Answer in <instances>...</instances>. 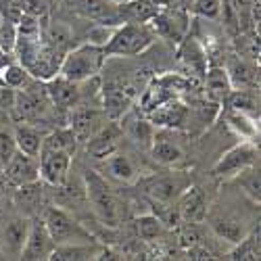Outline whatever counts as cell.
Instances as JSON below:
<instances>
[{
    "instance_id": "1",
    "label": "cell",
    "mask_w": 261,
    "mask_h": 261,
    "mask_svg": "<svg viewBox=\"0 0 261 261\" xmlns=\"http://www.w3.org/2000/svg\"><path fill=\"white\" fill-rule=\"evenodd\" d=\"M105 59H107V55L100 46L84 42V44L75 46L73 50H69L63 57V61L59 65V75L69 82L82 84L86 80H92L98 75V71L105 65Z\"/></svg>"
},
{
    "instance_id": "2",
    "label": "cell",
    "mask_w": 261,
    "mask_h": 261,
    "mask_svg": "<svg viewBox=\"0 0 261 261\" xmlns=\"http://www.w3.org/2000/svg\"><path fill=\"white\" fill-rule=\"evenodd\" d=\"M153 42L155 34L148 23H119L102 50L107 57H134L142 55Z\"/></svg>"
},
{
    "instance_id": "3",
    "label": "cell",
    "mask_w": 261,
    "mask_h": 261,
    "mask_svg": "<svg viewBox=\"0 0 261 261\" xmlns=\"http://www.w3.org/2000/svg\"><path fill=\"white\" fill-rule=\"evenodd\" d=\"M86 194L92 203V209L94 213L100 217V222L107 224V226H117V220H119V205H117V199L113 190L109 188L107 180L100 176L98 171H86Z\"/></svg>"
},
{
    "instance_id": "4",
    "label": "cell",
    "mask_w": 261,
    "mask_h": 261,
    "mask_svg": "<svg viewBox=\"0 0 261 261\" xmlns=\"http://www.w3.org/2000/svg\"><path fill=\"white\" fill-rule=\"evenodd\" d=\"M148 25L155 36L173 42V44H180L190 32V13L173 7H161L155 17L148 21Z\"/></svg>"
},
{
    "instance_id": "5",
    "label": "cell",
    "mask_w": 261,
    "mask_h": 261,
    "mask_svg": "<svg viewBox=\"0 0 261 261\" xmlns=\"http://www.w3.org/2000/svg\"><path fill=\"white\" fill-rule=\"evenodd\" d=\"M42 222H44L55 245L73 243V241H90L88 232H86L69 213H65L59 207H46L44 213H42Z\"/></svg>"
},
{
    "instance_id": "6",
    "label": "cell",
    "mask_w": 261,
    "mask_h": 261,
    "mask_svg": "<svg viewBox=\"0 0 261 261\" xmlns=\"http://www.w3.org/2000/svg\"><path fill=\"white\" fill-rule=\"evenodd\" d=\"M257 157H259L257 144L245 140L243 144H236L234 148L228 150L226 155H222V159L213 165V176L220 178V180H232L243 169L255 165L257 163Z\"/></svg>"
},
{
    "instance_id": "7",
    "label": "cell",
    "mask_w": 261,
    "mask_h": 261,
    "mask_svg": "<svg viewBox=\"0 0 261 261\" xmlns=\"http://www.w3.org/2000/svg\"><path fill=\"white\" fill-rule=\"evenodd\" d=\"M190 186L186 176L182 171L178 173H167V176H150L142 182L144 192L148 194L153 203H173L178 197Z\"/></svg>"
},
{
    "instance_id": "8",
    "label": "cell",
    "mask_w": 261,
    "mask_h": 261,
    "mask_svg": "<svg viewBox=\"0 0 261 261\" xmlns=\"http://www.w3.org/2000/svg\"><path fill=\"white\" fill-rule=\"evenodd\" d=\"M178 63L186 75L205 77L209 69V55L203 50L201 42L192 36H186L178 44Z\"/></svg>"
},
{
    "instance_id": "9",
    "label": "cell",
    "mask_w": 261,
    "mask_h": 261,
    "mask_svg": "<svg viewBox=\"0 0 261 261\" xmlns=\"http://www.w3.org/2000/svg\"><path fill=\"white\" fill-rule=\"evenodd\" d=\"M55 249V241L50 238L44 222L40 220H34L30 224V232H28V238H25V245H23V251H21L19 259H25V261H44L50 257Z\"/></svg>"
},
{
    "instance_id": "10",
    "label": "cell",
    "mask_w": 261,
    "mask_h": 261,
    "mask_svg": "<svg viewBox=\"0 0 261 261\" xmlns=\"http://www.w3.org/2000/svg\"><path fill=\"white\" fill-rule=\"evenodd\" d=\"M3 173L7 178L9 186H23V184H32L40 180V165H38V157H30L25 153H17L13 155V159L3 167Z\"/></svg>"
},
{
    "instance_id": "11",
    "label": "cell",
    "mask_w": 261,
    "mask_h": 261,
    "mask_svg": "<svg viewBox=\"0 0 261 261\" xmlns=\"http://www.w3.org/2000/svg\"><path fill=\"white\" fill-rule=\"evenodd\" d=\"M224 69L232 84V90H259V67L255 65V61L234 55L228 59Z\"/></svg>"
},
{
    "instance_id": "12",
    "label": "cell",
    "mask_w": 261,
    "mask_h": 261,
    "mask_svg": "<svg viewBox=\"0 0 261 261\" xmlns=\"http://www.w3.org/2000/svg\"><path fill=\"white\" fill-rule=\"evenodd\" d=\"M102 115L98 109L90 105H75L71 107V117H69V129L73 132L77 142H86L94 132L102 127Z\"/></svg>"
},
{
    "instance_id": "13",
    "label": "cell",
    "mask_w": 261,
    "mask_h": 261,
    "mask_svg": "<svg viewBox=\"0 0 261 261\" xmlns=\"http://www.w3.org/2000/svg\"><path fill=\"white\" fill-rule=\"evenodd\" d=\"M71 155L73 153H69V150H55V153L40 155V178L50 186H63L71 167Z\"/></svg>"
},
{
    "instance_id": "14",
    "label": "cell",
    "mask_w": 261,
    "mask_h": 261,
    "mask_svg": "<svg viewBox=\"0 0 261 261\" xmlns=\"http://www.w3.org/2000/svg\"><path fill=\"white\" fill-rule=\"evenodd\" d=\"M67 5L80 13L86 19H92L96 23H107V25H119V15H117V5L111 0H67Z\"/></svg>"
},
{
    "instance_id": "15",
    "label": "cell",
    "mask_w": 261,
    "mask_h": 261,
    "mask_svg": "<svg viewBox=\"0 0 261 261\" xmlns=\"http://www.w3.org/2000/svg\"><path fill=\"white\" fill-rule=\"evenodd\" d=\"M121 136H123V129L117 123H105L98 132H94L88 140H86V150H88L90 157L100 161V159L115 153Z\"/></svg>"
},
{
    "instance_id": "16",
    "label": "cell",
    "mask_w": 261,
    "mask_h": 261,
    "mask_svg": "<svg viewBox=\"0 0 261 261\" xmlns=\"http://www.w3.org/2000/svg\"><path fill=\"white\" fill-rule=\"evenodd\" d=\"M146 119L155 127H165V129L182 127L188 121V107L176 98H169V100L161 102L159 107L146 111Z\"/></svg>"
},
{
    "instance_id": "17",
    "label": "cell",
    "mask_w": 261,
    "mask_h": 261,
    "mask_svg": "<svg viewBox=\"0 0 261 261\" xmlns=\"http://www.w3.org/2000/svg\"><path fill=\"white\" fill-rule=\"evenodd\" d=\"M178 213L188 224H201L207 217V199L199 186H188L178 197Z\"/></svg>"
},
{
    "instance_id": "18",
    "label": "cell",
    "mask_w": 261,
    "mask_h": 261,
    "mask_svg": "<svg viewBox=\"0 0 261 261\" xmlns=\"http://www.w3.org/2000/svg\"><path fill=\"white\" fill-rule=\"evenodd\" d=\"M30 224H32L30 217H15V220L5 224L3 234H0V243H3L5 251L11 257H19L21 251H23L25 238L30 232Z\"/></svg>"
},
{
    "instance_id": "19",
    "label": "cell",
    "mask_w": 261,
    "mask_h": 261,
    "mask_svg": "<svg viewBox=\"0 0 261 261\" xmlns=\"http://www.w3.org/2000/svg\"><path fill=\"white\" fill-rule=\"evenodd\" d=\"M132 102V90L123 82H109L102 90V105L109 117H119L125 113V109Z\"/></svg>"
},
{
    "instance_id": "20",
    "label": "cell",
    "mask_w": 261,
    "mask_h": 261,
    "mask_svg": "<svg viewBox=\"0 0 261 261\" xmlns=\"http://www.w3.org/2000/svg\"><path fill=\"white\" fill-rule=\"evenodd\" d=\"M46 94L50 96V100L61 107V109H71L80 102V90H77V86L75 82H69V80H65L61 77L59 73L50 80H46Z\"/></svg>"
},
{
    "instance_id": "21",
    "label": "cell",
    "mask_w": 261,
    "mask_h": 261,
    "mask_svg": "<svg viewBox=\"0 0 261 261\" xmlns=\"http://www.w3.org/2000/svg\"><path fill=\"white\" fill-rule=\"evenodd\" d=\"M159 9L150 0H125L117 5V15L121 23H148Z\"/></svg>"
},
{
    "instance_id": "22",
    "label": "cell",
    "mask_w": 261,
    "mask_h": 261,
    "mask_svg": "<svg viewBox=\"0 0 261 261\" xmlns=\"http://www.w3.org/2000/svg\"><path fill=\"white\" fill-rule=\"evenodd\" d=\"M100 171L107 173L109 178H113L117 182H123V184H132L138 178L134 163L129 161L125 155H117V153L100 159Z\"/></svg>"
},
{
    "instance_id": "23",
    "label": "cell",
    "mask_w": 261,
    "mask_h": 261,
    "mask_svg": "<svg viewBox=\"0 0 261 261\" xmlns=\"http://www.w3.org/2000/svg\"><path fill=\"white\" fill-rule=\"evenodd\" d=\"M100 249L90 243H63L55 245L48 259L55 261H84V259H98Z\"/></svg>"
},
{
    "instance_id": "24",
    "label": "cell",
    "mask_w": 261,
    "mask_h": 261,
    "mask_svg": "<svg viewBox=\"0 0 261 261\" xmlns=\"http://www.w3.org/2000/svg\"><path fill=\"white\" fill-rule=\"evenodd\" d=\"M150 155L163 165H178L184 159L182 148L173 140H167L165 134H159V132L155 134V140L150 144Z\"/></svg>"
},
{
    "instance_id": "25",
    "label": "cell",
    "mask_w": 261,
    "mask_h": 261,
    "mask_svg": "<svg viewBox=\"0 0 261 261\" xmlns=\"http://www.w3.org/2000/svg\"><path fill=\"white\" fill-rule=\"evenodd\" d=\"M15 142L21 153H25L30 157H38L40 155V146H42V138L44 134L40 129L32 127V125H17L15 127Z\"/></svg>"
},
{
    "instance_id": "26",
    "label": "cell",
    "mask_w": 261,
    "mask_h": 261,
    "mask_svg": "<svg viewBox=\"0 0 261 261\" xmlns=\"http://www.w3.org/2000/svg\"><path fill=\"white\" fill-rule=\"evenodd\" d=\"M75 144H77V140H75L73 132L69 127H63V129H57V132H50V134H46L44 138H42L40 155L55 153V150H69V153H73Z\"/></svg>"
},
{
    "instance_id": "27",
    "label": "cell",
    "mask_w": 261,
    "mask_h": 261,
    "mask_svg": "<svg viewBox=\"0 0 261 261\" xmlns=\"http://www.w3.org/2000/svg\"><path fill=\"white\" fill-rule=\"evenodd\" d=\"M226 100L234 111H241V113H247V115L259 119V92L257 90H238V88H234L228 94Z\"/></svg>"
},
{
    "instance_id": "28",
    "label": "cell",
    "mask_w": 261,
    "mask_h": 261,
    "mask_svg": "<svg viewBox=\"0 0 261 261\" xmlns=\"http://www.w3.org/2000/svg\"><path fill=\"white\" fill-rule=\"evenodd\" d=\"M203 80H205V86H207L211 98L226 100L228 94L232 92V84H230L228 73H226L224 67H211V69H207Z\"/></svg>"
},
{
    "instance_id": "29",
    "label": "cell",
    "mask_w": 261,
    "mask_h": 261,
    "mask_svg": "<svg viewBox=\"0 0 261 261\" xmlns=\"http://www.w3.org/2000/svg\"><path fill=\"white\" fill-rule=\"evenodd\" d=\"M15 203L21 211H25V215H32L40 203H42V186L40 180L32 182V184H23V186H17L15 192Z\"/></svg>"
},
{
    "instance_id": "30",
    "label": "cell",
    "mask_w": 261,
    "mask_h": 261,
    "mask_svg": "<svg viewBox=\"0 0 261 261\" xmlns=\"http://www.w3.org/2000/svg\"><path fill=\"white\" fill-rule=\"evenodd\" d=\"M215 234L224 238V241H230V243H238L241 238L247 234L245 232V226L241 220H236V217H228V215H220V217H215V220L211 222Z\"/></svg>"
},
{
    "instance_id": "31",
    "label": "cell",
    "mask_w": 261,
    "mask_h": 261,
    "mask_svg": "<svg viewBox=\"0 0 261 261\" xmlns=\"http://www.w3.org/2000/svg\"><path fill=\"white\" fill-rule=\"evenodd\" d=\"M228 125L234 129L238 136L249 140V142H255L259 138V125H257L255 117H251L247 113L234 111V109H232V113L228 115Z\"/></svg>"
},
{
    "instance_id": "32",
    "label": "cell",
    "mask_w": 261,
    "mask_h": 261,
    "mask_svg": "<svg viewBox=\"0 0 261 261\" xmlns=\"http://www.w3.org/2000/svg\"><path fill=\"white\" fill-rule=\"evenodd\" d=\"M125 129H127V136L136 144H140L142 148H150V144L155 140V134H157V127L148 119H142V117H134L127 123Z\"/></svg>"
},
{
    "instance_id": "33",
    "label": "cell",
    "mask_w": 261,
    "mask_h": 261,
    "mask_svg": "<svg viewBox=\"0 0 261 261\" xmlns=\"http://www.w3.org/2000/svg\"><path fill=\"white\" fill-rule=\"evenodd\" d=\"M30 77H32V73L21 63H7L3 73H0V84L7 86V88H11V90L28 88Z\"/></svg>"
},
{
    "instance_id": "34",
    "label": "cell",
    "mask_w": 261,
    "mask_h": 261,
    "mask_svg": "<svg viewBox=\"0 0 261 261\" xmlns=\"http://www.w3.org/2000/svg\"><path fill=\"white\" fill-rule=\"evenodd\" d=\"M228 259H259V228L251 236H243L228 253Z\"/></svg>"
},
{
    "instance_id": "35",
    "label": "cell",
    "mask_w": 261,
    "mask_h": 261,
    "mask_svg": "<svg viewBox=\"0 0 261 261\" xmlns=\"http://www.w3.org/2000/svg\"><path fill=\"white\" fill-rule=\"evenodd\" d=\"M236 180H238V184L243 186V190L249 194V197L255 201V203H259V199H261V192H259V169H255V165H251V167H247V169H243L241 173L236 176Z\"/></svg>"
},
{
    "instance_id": "36",
    "label": "cell",
    "mask_w": 261,
    "mask_h": 261,
    "mask_svg": "<svg viewBox=\"0 0 261 261\" xmlns=\"http://www.w3.org/2000/svg\"><path fill=\"white\" fill-rule=\"evenodd\" d=\"M163 224L157 215H142L136 220V232L142 241H155V238L161 234Z\"/></svg>"
},
{
    "instance_id": "37",
    "label": "cell",
    "mask_w": 261,
    "mask_h": 261,
    "mask_svg": "<svg viewBox=\"0 0 261 261\" xmlns=\"http://www.w3.org/2000/svg\"><path fill=\"white\" fill-rule=\"evenodd\" d=\"M46 40H48V46L57 53L63 50V46L69 44L71 40V30L65 25V23H53L48 30H46Z\"/></svg>"
},
{
    "instance_id": "38",
    "label": "cell",
    "mask_w": 261,
    "mask_h": 261,
    "mask_svg": "<svg viewBox=\"0 0 261 261\" xmlns=\"http://www.w3.org/2000/svg\"><path fill=\"white\" fill-rule=\"evenodd\" d=\"M222 3L224 0H194L190 13H194L197 17L203 19H220V11H222Z\"/></svg>"
},
{
    "instance_id": "39",
    "label": "cell",
    "mask_w": 261,
    "mask_h": 261,
    "mask_svg": "<svg viewBox=\"0 0 261 261\" xmlns=\"http://www.w3.org/2000/svg\"><path fill=\"white\" fill-rule=\"evenodd\" d=\"M17 142H15V134L11 129H0V169H3L11 159L13 155L17 153Z\"/></svg>"
},
{
    "instance_id": "40",
    "label": "cell",
    "mask_w": 261,
    "mask_h": 261,
    "mask_svg": "<svg viewBox=\"0 0 261 261\" xmlns=\"http://www.w3.org/2000/svg\"><path fill=\"white\" fill-rule=\"evenodd\" d=\"M23 15V0H0V19L15 23Z\"/></svg>"
},
{
    "instance_id": "41",
    "label": "cell",
    "mask_w": 261,
    "mask_h": 261,
    "mask_svg": "<svg viewBox=\"0 0 261 261\" xmlns=\"http://www.w3.org/2000/svg\"><path fill=\"white\" fill-rule=\"evenodd\" d=\"M15 40H17V28L15 23L0 19V50L11 55L15 48Z\"/></svg>"
},
{
    "instance_id": "42",
    "label": "cell",
    "mask_w": 261,
    "mask_h": 261,
    "mask_svg": "<svg viewBox=\"0 0 261 261\" xmlns=\"http://www.w3.org/2000/svg\"><path fill=\"white\" fill-rule=\"evenodd\" d=\"M113 30H115V25L96 23L94 28H90V32H88V40H86V42H90V44H94V46L105 48V44H107V42L111 40V36H113Z\"/></svg>"
},
{
    "instance_id": "43",
    "label": "cell",
    "mask_w": 261,
    "mask_h": 261,
    "mask_svg": "<svg viewBox=\"0 0 261 261\" xmlns=\"http://www.w3.org/2000/svg\"><path fill=\"white\" fill-rule=\"evenodd\" d=\"M48 11V0H23V13L42 17Z\"/></svg>"
},
{
    "instance_id": "44",
    "label": "cell",
    "mask_w": 261,
    "mask_h": 261,
    "mask_svg": "<svg viewBox=\"0 0 261 261\" xmlns=\"http://www.w3.org/2000/svg\"><path fill=\"white\" fill-rule=\"evenodd\" d=\"M188 257H190V259H211V253H209L207 249H203V247H194V245H190V249H188Z\"/></svg>"
},
{
    "instance_id": "45",
    "label": "cell",
    "mask_w": 261,
    "mask_h": 261,
    "mask_svg": "<svg viewBox=\"0 0 261 261\" xmlns=\"http://www.w3.org/2000/svg\"><path fill=\"white\" fill-rule=\"evenodd\" d=\"M192 3H194V0H169V3H167V7H173V9H182V11H188V13H190V9H192Z\"/></svg>"
},
{
    "instance_id": "46",
    "label": "cell",
    "mask_w": 261,
    "mask_h": 261,
    "mask_svg": "<svg viewBox=\"0 0 261 261\" xmlns=\"http://www.w3.org/2000/svg\"><path fill=\"white\" fill-rule=\"evenodd\" d=\"M5 190H7V178H5V173L0 171V199L5 197Z\"/></svg>"
},
{
    "instance_id": "47",
    "label": "cell",
    "mask_w": 261,
    "mask_h": 261,
    "mask_svg": "<svg viewBox=\"0 0 261 261\" xmlns=\"http://www.w3.org/2000/svg\"><path fill=\"white\" fill-rule=\"evenodd\" d=\"M7 63H11L9 55H7V53H3V50H0V73H3V69H5V65H7Z\"/></svg>"
},
{
    "instance_id": "48",
    "label": "cell",
    "mask_w": 261,
    "mask_h": 261,
    "mask_svg": "<svg viewBox=\"0 0 261 261\" xmlns=\"http://www.w3.org/2000/svg\"><path fill=\"white\" fill-rule=\"evenodd\" d=\"M150 3H153V5H157V7H167V3H169V0H150Z\"/></svg>"
},
{
    "instance_id": "49",
    "label": "cell",
    "mask_w": 261,
    "mask_h": 261,
    "mask_svg": "<svg viewBox=\"0 0 261 261\" xmlns=\"http://www.w3.org/2000/svg\"><path fill=\"white\" fill-rule=\"evenodd\" d=\"M111 3H115V5H119V3H125V0H111Z\"/></svg>"
},
{
    "instance_id": "50",
    "label": "cell",
    "mask_w": 261,
    "mask_h": 261,
    "mask_svg": "<svg viewBox=\"0 0 261 261\" xmlns=\"http://www.w3.org/2000/svg\"><path fill=\"white\" fill-rule=\"evenodd\" d=\"M0 171H3V169H0Z\"/></svg>"
}]
</instances>
